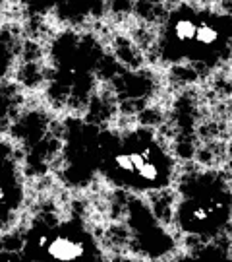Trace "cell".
<instances>
[{
  "label": "cell",
  "instance_id": "5",
  "mask_svg": "<svg viewBox=\"0 0 232 262\" xmlns=\"http://www.w3.org/2000/svg\"><path fill=\"white\" fill-rule=\"evenodd\" d=\"M23 200V183L16 159L0 144V225L18 212Z\"/></svg>",
  "mask_w": 232,
  "mask_h": 262
},
{
  "label": "cell",
  "instance_id": "3",
  "mask_svg": "<svg viewBox=\"0 0 232 262\" xmlns=\"http://www.w3.org/2000/svg\"><path fill=\"white\" fill-rule=\"evenodd\" d=\"M230 187L215 171H195L182 181L176 224L188 235L213 237L230 222Z\"/></svg>",
  "mask_w": 232,
  "mask_h": 262
},
{
  "label": "cell",
  "instance_id": "4",
  "mask_svg": "<svg viewBox=\"0 0 232 262\" xmlns=\"http://www.w3.org/2000/svg\"><path fill=\"white\" fill-rule=\"evenodd\" d=\"M23 254L33 260L74 262V260H99V247L93 233L82 220L64 222H35L29 227Z\"/></svg>",
  "mask_w": 232,
  "mask_h": 262
},
{
  "label": "cell",
  "instance_id": "6",
  "mask_svg": "<svg viewBox=\"0 0 232 262\" xmlns=\"http://www.w3.org/2000/svg\"><path fill=\"white\" fill-rule=\"evenodd\" d=\"M2 4H4V2H2V0H0V14H2Z\"/></svg>",
  "mask_w": 232,
  "mask_h": 262
},
{
  "label": "cell",
  "instance_id": "2",
  "mask_svg": "<svg viewBox=\"0 0 232 262\" xmlns=\"http://www.w3.org/2000/svg\"><path fill=\"white\" fill-rule=\"evenodd\" d=\"M230 41V14L184 2L168 14L161 28L159 55L168 64L213 66L228 56Z\"/></svg>",
  "mask_w": 232,
  "mask_h": 262
},
{
  "label": "cell",
  "instance_id": "1",
  "mask_svg": "<svg viewBox=\"0 0 232 262\" xmlns=\"http://www.w3.org/2000/svg\"><path fill=\"white\" fill-rule=\"evenodd\" d=\"M95 171L112 187L143 194L172 183L174 159L149 128L102 130L97 132Z\"/></svg>",
  "mask_w": 232,
  "mask_h": 262
}]
</instances>
